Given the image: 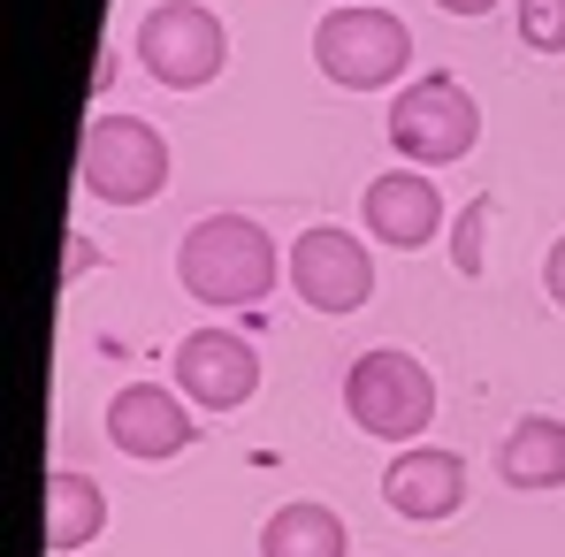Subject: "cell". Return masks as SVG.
Returning <instances> with one entry per match:
<instances>
[{"label":"cell","mask_w":565,"mask_h":557,"mask_svg":"<svg viewBox=\"0 0 565 557\" xmlns=\"http://www.w3.org/2000/svg\"><path fill=\"white\" fill-rule=\"evenodd\" d=\"M282 276H290V260L276 253V237L253 214H206V222H191V237L177 245V282L199 306H214V313L260 306Z\"/></svg>","instance_id":"1"},{"label":"cell","mask_w":565,"mask_h":557,"mask_svg":"<svg viewBox=\"0 0 565 557\" xmlns=\"http://www.w3.org/2000/svg\"><path fill=\"white\" fill-rule=\"evenodd\" d=\"M313 62H321V77L344 85V93H382V85H397V77L413 69V31H405V15H390V8L344 0V8H329V15L313 23Z\"/></svg>","instance_id":"2"},{"label":"cell","mask_w":565,"mask_h":557,"mask_svg":"<svg viewBox=\"0 0 565 557\" xmlns=\"http://www.w3.org/2000/svg\"><path fill=\"white\" fill-rule=\"evenodd\" d=\"M473 138H481V107L444 69L413 77L405 93L390 99V146L405 153V169H451V161L473 153Z\"/></svg>","instance_id":"3"},{"label":"cell","mask_w":565,"mask_h":557,"mask_svg":"<svg viewBox=\"0 0 565 557\" xmlns=\"http://www.w3.org/2000/svg\"><path fill=\"white\" fill-rule=\"evenodd\" d=\"M344 413L360 420V436L375 443H413L436 420V374L420 367L413 352H360L344 374Z\"/></svg>","instance_id":"4"},{"label":"cell","mask_w":565,"mask_h":557,"mask_svg":"<svg viewBox=\"0 0 565 557\" xmlns=\"http://www.w3.org/2000/svg\"><path fill=\"white\" fill-rule=\"evenodd\" d=\"M77 176L107 206H146L169 184V138L138 115H93L85 146H77Z\"/></svg>","instance_id":"5"},{"label":"cell","mask_w":565,"mask_h":557,"mask_svg":"<svg viewBox=\"0 0 565 557\" xmlns=\"http://www.w3.org/2000/svg\"><path fill=\"white\" fill-rule=\"evenodd\" d=\"M138 62H146L153 85L199 93V85H214L222 62H230V31H222V15L199 8V0H161V8H146V23H138Z\"/></svg>","instance_id":"6"},{"label":"cell","mask_w":565,"mask_h":557,"mask_svg":"<svg viewBox=\"0 0 565 557\" xmlns=\"http://www.w3.org/2000/svg\"><path fill=\"white\" fill-rule=\"evenodd\" d=\"M290 290H298L313 313H360V306L375 298V253H367L352 229L321 222V229H306V237L290 245Z\"/></svg>","instance_id":"7"},{"label":"cell","mask_w":565,"mask_h":557,"mask_svg":"<svg viewBox=\"0 0 565 557\" xmlns=\"http://www.w3.org/2000/svg\"><path fill=\"white\" fill-rule=\"evenodd\" d=\"M177 389L199 413H237L260 389V352L237 329H191L177 344Z\"/></svg>","instance_id":"8"},{"label":"cell","mask_w":565,"mask_h":557,"mask_svg":"<svg viewBox=\"0 0 565 557\" xmlns=\"http://www.w3.org/2000/svg\"><path fill=\"white\" fill-rule=\"evenodd\" d=\"M107 443L122 459H184L191 451V413H184V389L169 382H122L107 397Z\"/></svg>","instance_id":"9"},{"label":"cell","mask_w":565,"mask_h":557,"mask_svg":"<svg viewBox=\"0 0 565 557\" xmlns=\"http://www.w3.org/2000/svg\"><path fill=\"white\" fill-rule=\"evenodd\" d=\"M382 504H390L397 519H413V527L451 519V512L467 504V459L444 451V443H405V451L390 459V473H382Z\"/></svg>","instance_id":"10"},{"label":"cell","mask_w":565,"mask_h":557,"mask_svg":"<svg viewBox=\"0 0 565 557\" xmlns=\"http://www.w3.org/2000/svg\"><path fill=\"white\" fill-rule=\"evenodd\" d=\"M360 222H367V237L390 245V253H420L444 229V191L428 184V169H390V176L367 184Z\"/></svg>","instance_id":"11"},{"label":"cell","mask_w":565,"mask_h":557,"mask_svg":"<svg viewBox=\"0 0 565 557\" xmlns=\"http://www.w3.org/2000/svg\"><path fill=\"white\" fill-rule=\"evenodd\" d=\"M497 473H504V489H527V496L565 489V420H551V413L512 420V436L497 443Z\"/></svg>","instance_id":"12"},{"label":"cell","mask_w":565,"mask_h":557,"mask_svg":"<svg viewBox=\"0 0 565 557\" xmlns=\"http://www.w3.org/2000/svg\"><path fill=\"white\" fill-rule=\"evenodd\" d=\"M99 527H107V496H99V481H93V473H54V481H46V550H54V557L85 550Z\"/></svg>","instance_id":"13"},{"label":"cell","mask_w":565,"mask_h":557,"mask_svg":"<svg viewBox=\"0 0 565 557\" xmlns=\"http://www.w3.org/2000/svg\"><path fill=\"white\" fill-rule=\"evenodd\" d=\"M260 557H344V519L313 496L276 504L268 527H260Z\"/></svg>","instance_id":"14"},{"label":"cell","mask_w":565,"mask_h":557,"mask_svg":"<svg viewBox=\"0 0 565 557\" xmlns=\"http://www.w3.org/2000/svg\"><path fill=\"white\" fill-rule=\"evenodd\" d=\"M481 253H489V199H467V214L451 229V268L459 276H481Z\"/></svg>","instance_id":"15"},{"label":"cell","mask_w":565,"mask_h":557,"mask_svg":"<svg viewBox=\"0 0 565 557\" xmlns=\"http://www.w3.org/2000/svg\"><path fill=\"white\" fill-rule=\"evenodd\" d=\"M520 39L535 54H565V0H520Z\"/></svg>","instance_id":"16"},{"label":"cell","mask_w":565,"mask_h":557,"mask_svg":"<svg viewBox=\"0 0 565 557\" xmlns=\"http://www.w3.org/2000/svg\"><path fill=\"white\" fill-rule=\"evenodd\" d=\"M543 290H551V306L565 313V237L551 245V260H543Z\"/></svg>","instance_id":"17"},{"label":"cell","mask_w":565,"mask_h":557,"mask_svg":"<svg viewBox=\"0 0 565 557\" xmlns=\"http://www.w3.org/2000/svg\"><path fill=\"white\" fill-rule=\"evenodd\" d=\"M85 268H93V237H70V282L85 276Z\"/></svg>","instance_id":"18"},{"label":"cell","mask_w":565,"mask_h":557,"mask_svg":"<svg viewBox=\"0 0 565 557\" xmlns=\"http://www.w3.org/2000/svg\"><path fill=\"white\" fill-rule=\"evenodd\" d=\"M436 8H444V15H489L497 0H436Z\"/></svg>","instance_id":"19"}]
</instances>
